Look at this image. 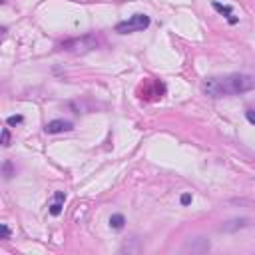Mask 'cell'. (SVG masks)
Instances as JSON below:
<instances>
[{
  "label": "cell",
  "mask_w": 255,
  "mask_h": 255,
  "mask_svg": "<svg viewBox=\"0 0 255 255\" xmlns=\"http://www.w3.org/2000/svg\"><path fill=\"white\" fill-rule=\"evenodd\" d=\"M2 145H4V147L10 145V131H8V128L2 129Z\"/></svg>",
  "instance_id": "8fae6325"
},
{
  "label": "cell",
  "mask_w": 255,
  "mask_h": 255,
  "mask_svg": "<svg viewBox=\"0 0 255 255\" xmlns=\"http://www.w3.org/2000/svg\"><path fill=\"white\" fill-rule=\"evenodd\" d=\"M179 201H181V205H187V203H191V193H183V195L179 197Z\"/></svg>",
  "instance_id": "7c38bea8"
},
{
  "label": "cell",
  "mask_w": 255,
  "mask_h": 255,
  "mask_svg": "<svg viewBox=\"0 0 255 255\" xmlns=\"http://www.w3.org/2000/svg\"><path fill=\"white\" fill-rule=\"evenodd\" d=\"M0 229H2V239H10V229H8V225H0Z\"/></svg>",
  "instance_id": "4fadbf2b"
},
{
  "label": "cell",
  "mask_w": 255,
  "mask_h": 255,
  "mask_svg": "<svg viewBox=\"0 0 255 255\" xmlns=\"http://www.w3.org/2000/svg\"><path fill=\"white\" fill-rule=\"evenodd\" d=\"M22 120H24L22 116H10V118L6 120V124H8V126H18V124H22Z\"/></svg>",
  "instance_id": "30bf717a"
},
{
  "label": "cell",
  "mask_w": 255,
  "mask_h": 255,
  "mask_svg": "<svg viewBox=\"0 0 255 255\" xmlns=\"http://www.w3.org/2000/svg\"><path fill=\"white\" fill-rule=\"evenodd\" d=\"M124 223H126V219H124V215H122V213H114V215L110 217V225H112L114 229H122V227H124Z\"/></svg>",
  "instance_id": "ba28073f"
},
{
  "label": "cell",
  "mask_w": 255,
  "mask_h": 255,
  "mask_svg": "<svg viewBox=\"0 0 255 255\" xmlns=\"http://www.w3.org/2000/svg\"><path fill=\"white\" fill-rule=\"evenodd\" d=\"M213 8H215L219 14L227 16V20H229L231 24H235V22H237V18H233V16H231V6H223V4H219V2H213Z\"/></svg>",
  "instance_id": "52a82bcc"
},
{
  "label": "cell",
  "mask_w": 255,
  "mask_h": 255,
  "mask_svg": "<svg viewBox=\"0 0 255 255\" xmlns=\"http://www.w3.org/2000/svg\"><path fill=\"white\" fill-rule=\"evenodd\" d=\"M64 201H66V193L64 191H56L54 193V201L50 203V213L52 215H60L62 207H64Z\"/></svg>",
  "instance_id": "8992f818"
},
{
  "label": "cell",
  "mask_w": 255,
  "mask_h": 255,
  "mask_svg": "<svg viewBox=\"0 0 255 255\" xmlns=\"http://www.w3.org/2000/svg\"><path fill=\"white\" fill-rule=\"evenodd\" d=\"M149 26V16L145 14H133L131 18H128L126 22H120L116 26V32L120 34H129V32H141Z\"/></svg>",
  "instance_id": "7a4b0ae2"
},
{
  "label": "cell",
  "mask_w": 255,
  "mask_h": 255,
  "mask_svg": "<svg viewBox=\"0 0 255 255\" xmlns=\"http://www.w3.org/2000/svg\"><path fill=\"white\" fill-rule=\"evenodd\" d=\"M245 116H247V120H249L251 124H255V110H249Z\"/></svg>",
  "instance_id": "5bb4252c"
},
{
  "label": "cell",
  "mask_w": 255,
  "mask_h": 255,
  "mask_svg": "<svg viewBox=\"0 0 255 255\" xmlns=\"http://www.w3.org/2000/svg\"><path fill=\"white\" fill-rule=\"evenodd\" d=\"M247 225H249V219H247V217H235V219L225 221V223L221 225V231H223V233H233V231H239V229H243V227H247Z\"/></svg>",
  "instance_id": "277c9868"
},
{
  "label": "cell",
  "mask_w": 255,
  "mask_h": 255,
  "mask_svg": "<svg viewBox=\"0 0 255 255\" xmlns=\"http://www.w3.org/2000/svg\"><path fill=\"white\" fill-rule=\"evenodd\" d=\"M255 88V78L249 74H227V76H213L207 78L203 84V92L211 98L221 96H235Z\"/></svg>",
  "instance_id": "6da1fadb"
},
{
  "label": "cell",
  "mask_w": 255,
  "mask_h": 255,
  "mask_svg": "<svg viewBox=\"0 0 255 255\" xmlns=\"http://www.w3.org/2000/svg\"><path fill=\"white\" fill-rule=\"evenodd\" d=\"M2 169H4V179H10L12 177V161H4V165H2Z\"/></svg>",
  "instance_id": "9c48e42d"
},
{
  "label": "cell",
  "mask_w": 255,
  "mask_h": 255,
  "mask_svg": "<svg viewBox=\"0 0 255 255\" xmlns=\"http://www.w3.org/2000/svg\"><path fill=\"white\" fill-rule=\"evenodd\" d=\"M46 133H60V131H70L72 129V124L70 122H64V120H52L46 124Z\"/></svg>",
  "instance_id": "5b68a950"
},
{
  "label": "cell",
  "mask_w": 255,
  "mask_h": 255,
  "mask_svg": "<svg viewBox=\"0 0 255 255\" xmlns=\"http://www.w3.org/2000/svg\"><path fill=\"white\" fill-rule=\"evenodd\" d=\"M207 249H209V239H205V237H193V239H189L183 245L185 253L187 251H191V253H205Z\"/></svg>",
  "instance_id": "3957f363"
}]
</instances>
